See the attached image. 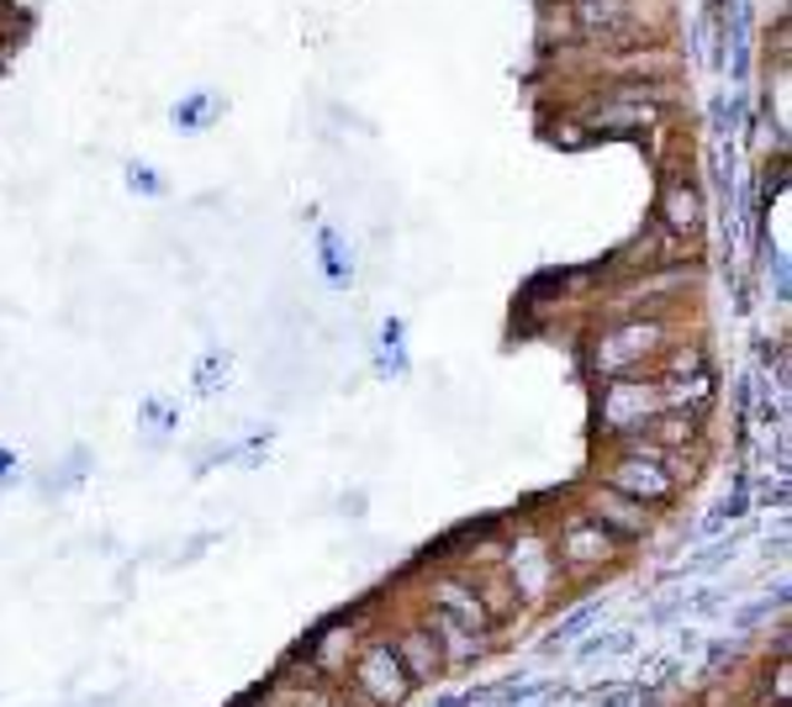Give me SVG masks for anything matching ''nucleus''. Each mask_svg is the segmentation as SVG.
<instances>
[{
	"instance_id": "f257e3e1",
	"label": "nucleus",
	"mask_w": 792,
	"mask_h": 707,
	"mask_svg": "<svg viewBox=\"0 0 792 707\" xmlns=\"http://www.w3.org/2000/svg\"><path fill=\"white\" fill-rule=\"evenodd\" d=\"M354 687H360L365 703L397 707V703H407V691L418 687V681L407 676L397 645H391V639H375V645H365L360 649V660H354Z\"/></svg>"
},
{
	"instance_id": "423d86ee",
	"label": "nucleus",
	"mask_w": 792,
	"mask_h": 707,
	"mask_svg": "<svg viewBox=\"0 0 792 707\" xmlns=\"http://www.w3.org/2000/svg\"><path fill=\"white\" fill-rule=\"evenodd\" d=\"M428 591H433V607H439L444 618H454L460 628H470V634H481V639H487L491 618H487V607H481V597H476L470 581H460V576H439Z\"/></svg>"
},
{
	"instance_id": "2eb2a0df",
	"label": "nucleus",
	"mask_w": 792,
	"mask_h": 707,
	"mask_svg": "<svg viewBox=\"0 0 792 707\" xmlns=\"http://www.w3.org/2000/svg\"><path fill=\"white\" fill-rule=\"evenodd\" d=\"M275 707H333V703H327V697H323L317 687H306V691H285V697H281Z\"/></svg>"
},
{
	"instance_id": "f8f14e48",
	"label": "nucleus",
	"mask_w": 792,
	"mask_h": 707,
	"mask_svg": "<svg viewBox=\"0 0 792 707\" xmlns=\"http://www.w3.org/2000/svg\"><path fill=\"white\" fill-rule=\"evenodd\" d=\"M476 597H481V607H487L491 623H502V618H518V591L508 587V581H476Z\"/></svg>"
},
{
	"instance_id": "9b49d317",
	"label": "nucleus",
	"mask_w": 792,
	"mask_h": 707,
	"mask_svg": "<svg viewBox=\"0 0 792 707\" xmlns=\"http://www.w3.org/2000/svg\"><path fill=\"white\" fill-rule=\"evenodd\" d=\"M645 428H651V444H655V449H666V454H671V449H682V444L692 439L697 418H692V412H661V418H651Z\"/></svg>"
},
{
	"instance_id": "6e6552de",
	"label": "nucleus",
	"mask_w": 792,
	"mask_h": 707,
	"mask_svg": "<svg viewBox=\"0 0 792 707\" xmlns=\"http://www.w3.org/2000/svg\"><path fill=\"white\" fill-rule=\"evenodd\" d=\"M397 655H402V666L412 681H433V676L444 670V655H439V645H433V634H428L423 623L407 628L402 639H397Z\"/></svg>"
},
{
	"instance_id": "20e7f679",
	"label": "nucleus",
	"mask_w": 792,
	"mask_h": 707,
	"mask_svg": "<svg viewBox=\"0 0 792 707\" xmlns=\"http://www.w3.org/2000/svg\"><path fill=\"white\" fill-rule=\"evenodd\" d=\"M661 406V391L645 381H618L608 385V396H603V423L613 428V433H629V428H645L651 423V412Z\"/></svg>"
},
{
	"instance_id": "dca6fc26",
	"label": "nucleus",
	"mask_w": 792,
	"mask_h": 707,
	"mask_svg": "<svg viewBox=\"0 0 792 707\" xmlns=\"http://www.w3.org/2000/svg\"><path fill=\"white\" fill-rule=\"evenodd\" d=\"M254 707H275V703H254Z\"/></svg>"
},
{
	"instance_id": "ddd939ff",
	"label": "nucleus",
	"mask_w": 792,
	"mask_h": 707,
	"mask_svg": "<svg viewBox=\"0 0 792 707\" xmlns=\"http://www.w3.org/2000/svg\"><path fill=\"white\" fill-rule=\"evenodd\" d=\"M349 649H354V628H333L323 645H317V655H312V660H317V670H323V676H339V670H349L344 666Z\"/></svg>"
},
{
	"instance_id": "4468645a",
	"label": "nucleus",
	"mask_w": 792,
	"mask_h": 707,
	"mask_svg": "<svg viewBox=\"0 0 792 707\" xmlns=\"http://www.w3.org/2000/svg\"><path fill=\"white\" fill-rule=\"evenodd\" d=\"M608 117V127H639V121H655L651 106H608V111H597V121Z\"/></svg>"
},
{
	"instance_id": "1a4fd4ad",
	"label": "nucleus",
	"mask_w": 792,
	"mask_h": 707,
	"mask_svg": "<svg viewBox=\"0 0 792 707\" xmlns=\"http://www.w3.org/2000/svg\"><path fill=\"white\" fill-rule=\"evenodd\" d=\"M423 628L433 634V645H439V655H444V666H466V660L481 655V634L460 628L454 618H444V612H433V623H423Z\"/></svg>"
},
{
	"instance_id": "9d476101",
	"label": "nucleus",
	"mask_w": 792,
	"mask_h": 707,
	"mask_svg": "<svg viewBox=\"0 0 792 707\" xmlns=\"http://www.w3.org/2000/svg\"><path fill=\"white\" fill-rule=\"evenodd\" d=\"M661 223H666L676 238L697 233L703 206H697V190H692V185H666V190H661Z\"/></svg>"
},
{
	"instance_id": "f03ea898",
	"label": "nucleus",
	"mask_w": 792,
	"mask_h": 707,
	"mask_svg": "<svg viewBox=\"0 0 792 707\" xmlns=\"http://www.w3.org/2000/svg\"><path fill=\"white\" fill-rule=\"evenodd\" d=\"M613 491H624L629 502H666L671 491H676V470L666 465V460H645V454H624L618 465H613L608 475Z\"/></svg>"
},
{
	"instance_id": "39448f33",
	"label": "nucleus",
	"mask_w": 792,
	"mask_h": 707,
	"mask_svg": "<svg viewBox=\"0 0 792 707\" xmlns=\"http://www.w3.org/2000/svg\"><path fill=\"white\" fill-rule=\"evenodd\" d=\"M587 518L608 528L613 539H645V528H651L645 502H629V497L613 491V485H597V491L587 497Z\"/></svg>"
},
{
	"instance_id": "0eeeda50",
	"label": "nucleus",
	"mask_w": 792,
	"mask_h": 707,
	"mask_svg": "<svg viewBox=\"0 0 792 707\" xmlns=\"http://www.w3.org/2000/svg\"><path fill=\"white\" fill-rule=\"evenodd\" d=\"M661 344V327L655 323H629V327H618V333H608V338H603V348H597V364H603V370H629L634 360H639V354H651V348Z\"/></svg>"
},
{
	"instance_id": "7ed1b4c3",
	"label": "nucleus",
	"mask_w": 792,
	"mask_h": 707,
	"mask_svg": "<svg viewBox=\"0 0 792 707\" xmlns=\"http://www.w3.org/2000/svg\"><path fill=\"white\" fill-rule=\"evenodd\" d=\"M613 554H618V539H613L603 523H591L587 512H581V518H570L566 533H560V560H566L576 576H587V570L608 566Z\"/></svg>"
}]
</instances>
